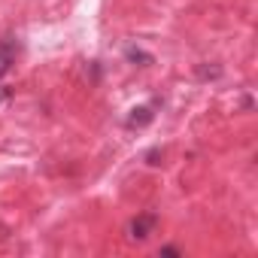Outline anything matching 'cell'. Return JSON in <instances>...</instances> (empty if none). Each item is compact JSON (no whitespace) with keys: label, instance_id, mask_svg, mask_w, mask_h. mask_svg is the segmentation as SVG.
I'll return each mask as SVG.
<instances>
[{"label":"cell","instance_id":"1","mask_svg":"<svg viewBox=\"0 0 258 258\" xmlns=\"http://www.w3.org/2000/svg\"><path fill=\"white\" fill-rule=\"evenodd\" d=\"M155 228H158V213L149 210V213H140V216H134L131 222H127V237L143 243V240H149L155 234Z\"/></svg>","mask_w":258,"mask_h":258},{"label":"cell","instance_id":"2","mask_svg":"<svg viewBox=\"0 0 258 258\" xmlns=\"http://www.w3.org/2000/svg\"><path fill=\"white\" fill-rule=\"evenodd\" d=\"M19 40L16 37H4L0 40V79H4L10 70H13V64H16V58H19Z\"/></svg>","mask_w":258,"mask_h":258},{"label":"cell","instance_id":"5","mask_svg":"<svg viewBox=\"0 0 258 258\" xmlns=\"http://www.w3.org/2000/svg\"><path fill=\"white\" fill-rule=\"evenodd\" d=\"M158 158H164V152H161V149H152V152H146V164H152V167H155V164H161Z\"/></svg>","mask_w":258,"mask_h":258},{"label":"cell","instance_id":"3","mask_svg":"<svg viewBox=\"0 0 258 258\" xmlns=\"http://www.w3.org/2000/svg\"><path fill=\"white\" fill-rule=\"evenodd\" d=\"M155 106H158V100H155V103H143V106H134V109H131V115L124 118V124H127V127H146V124L155 118V112H152Z\"/></svg>","mask_w":258,"mask_h":258},{"label":"cell","instance_id":"4","mask_svg":"<svg viewBox=\"0 0 258 258\" xmlns=\"http://www.w3.org/2000/svg\"><path fill=\"white\" fill-rule=\"evenodd\" d=\"M124 58L131 61V64H140V67H149V64L155 61L149 52H143V49H137V46H127V49H124Z\"/></svg>","mask_w":258,"mask_h":258},{"label":"cell","instance_id":"6","mask_svg":"<svg viewBox=\"0 0 258 258\" xmlns=\"http://www.w3.org/2000/svg\"><path fill=\"white\" fill-rule=\"evenodd\" d=\"M161 255H182L176 246H161Z\"/></svg>","mask_w":258,"mask_h":258}]
</instances>
